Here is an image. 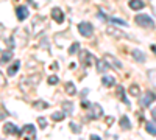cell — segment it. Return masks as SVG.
<instances>
[{
    "instance_id": "6da1fadb",
    "label": "cell",
    "mask_w": 156,
    "mask_h": 140,
    "mask_svg": "<svg viewBox=\"0 0 156 140\" xmlns=\"http://www.w3.org/2000/svg\"><path fill=\"white\" fill-rule=\"evenodd\" d=\"M39 81H41V75H31V76H23V78L20 80L19 83V87L22 89L23 92L30 90L31 87H36L39 84Z\"/></svg>"
},
{
    "instance_id": "7a4b0ae2",
    "label": "cell",
    "mask_w": 156,
    "mask_h": 140,
    "mask_svg": "<svg viewBox=\"0 0 156 140\" xmlns=\"http://www.w3.org/2000/svg\"><path fill=\"white\" fill-rule=\"evenodd\" d=\"M80 62H81L83 66H86V67H90V66L97 64V59H95L94 55H90L87 50H81V53H80Z\"/></svg>"
},
{
    "instance_id": "3957f363",
    "label": "cell",
    "mask_w": 156,
    "mask_h": 140,
    "mask_svg": "<svg viewBox=\"0 0 156 140\" xmlns=\"http://www.w3.org/2000/svg\"><path fill=\"white\" fill-rule=\"evenodd\" d=\"M134 20H136V23L139 25V27H144V28H153L154 27L153 19L147 14H137Z\"/></svg>"
},
{
    "instance_id": "277c9868",
    "label": "cell",
    "mask_w": 156,
    "mask_h": 140,
    "mask_svg": "<svg viewBox=\"0 0 156 140\" xmlns=\"http://www.w3.org/2000/svg\"><path fill=\"white\" fill-rule=\"evenodd\" d=\"M103 59H105L106 62H108V66L111 67V69H114V70H122V62L117 59L115 56H112V55H109V53H106V55H103Z\"/></svg>"
},
{
    "instance_id": "5b68a950",
    "label": "cell",
    "mask_w": 156,
    "mask_h": 140,
    "mask_svg": "<svg viewBox=\"0 0 156 140\" xmlns=\"http://www.w3.org/2000/svg\"><path fill=\"white\" fill-rule=\"evenodd\" d=\"M153 101H156V95L151 92V90H147L145 94H144V97L140 98V101H139V104L142 106V108H148Z\"/></svg>"
},
{
    "instance_id": "8992f818",
    "label": "cell",
    "mask_w": 156,
    "mask_h": 140,
    "mask_svg": "<svg viewBox=\"0 0 156 140\" xmlns=\"http://www.w3.org/2000/svg\"><path fill=\"white\" fill-rule=\"evenodd\" d=\"M78 31H80L81 36L89 37V36H92V33H94V27L89 22H81L80 25H78Z\"/></svg>"
},
{
    "instance_id": "52a82bcc",
    "label": "cell",
    "mask_w": 156,
    "mask_h": 140,
    "mask_svg": "<svg viewBox=\"0 0 156 140\" xmlns=\"http://www.w3.org/2000/svg\"><path fill=\"white\" fill-rule=\"evenodd\" d=\"M106 34H108V36H111V37H115V39H119V37L125 39V37H128L122 30H119L117 27H106Z\"/></svg>"
},
{
    "instance_id": "ba28073f",
    "label": "cell",
    "mask_w": 156,
    "mask_h": 140,
    "mask_svg": "<svg viewBox=\"0 0 156 140\" xmlns=\"http://www.w3.org/2000/svg\"><path fill=\"white\" fill-rule=\"evenodd\" d=\"M20 137H27V138H34L36 137V129L33 125H25L22 131H20Z\"/></svg>"
},
{
    "instance_id": "9c48e42d",
    "label": "cell",
    "mask_w": 156,
    "mask_h": 140,
    "mask_svg": "<svg viewBox=\"0 0 156 140\" xmlns=\"http://www.w3.org/2000/svg\"><path fill=\"white\" fill-rule=\"evenodd\" d=\"M20 131H22V129H19L17 126H14L12 123H6V125L3 126V132H5L6 135H17V137H20Z\"/></svg>"
},
{
    "instance_id": "30bf717a",
    "label": "cell",
    "mask_w": 156,
    "mask_h": 140,
    "mask_svg": "<svg viewBox=\"0 0 156 140\" xmlns=\"http://www.w3.org/2000/svg\"><path fill=\"white\" fill-rule=\"evenodd\" d=\"M90 108H92V114H90V118H94V120H98L101 115H103V108L98 104V103H94V104H90Z\"/></svg>"
},
{
    "instance_id": "8fae6325",
    "label": "cell",
    "mask_w": 156,
    "mask_h": 140,
    "mask_svg": "<svg viewBox=\"0 0 156 140\" xmlns=\"http://www.w3.org/2000/svg\"><path fill=\"white\" fill-rule=\"evenodd\" d=\"M16 14H17V19L19 20H25L28 17V8L27 6H17V9H16Z\"/></svg>"
},
{
    "instance_id": "7c38bea8",
    "label": "cell",
    "mask_w": 156,
    "mask_h": 140,
    "mask_svg": "<svg viewBox=\"0 0 156 140\" xmlns=\"http://www.w3.org/2000/svg\"><path fill=\"white\" fill-rule=\"evenodd\" d=\"M51 17H53V20H56L58 23L64 22V14H62V11L59 8H53V9H51Z\"/></svg>"
},
{
    "instance_id": "4fadbf2b",
    "label": "cell",
    "mask_w": 156,
    "mask_h": 140,
    "mask_svg": "<svg viewBox=\"0 0 156 140\" xmlns=\"http://www.w3.org/2000/svg\"><path fill=\"white\" fill-rule=\"evenodd\" d=\"M128 5H129V8H131V9L139 11V9H142V8L145 6V2H144V0H129Z\"/></svg>"
},
{
    "instance_id": "5bb4252c",
    "label": "cell",
    "mask_w": 156,
    "mask_h": 140,
    "mask_svg": "<svg viewBox=\"0 0 156 140\" xmlns=\"http://www.w3.org/2000/svg\"><path fill=\"white\" fill-rule=\"evenodd\" d=\"M101 83L105 84L106 87H112L115 84V80H114V76H109V75H105V76H101Z\"/></svg>"
},
{
    "instance_id": "9a60e30c",
    "label": "cell",
    "mask_w": 156,
    "mask_h": 140,
    "mask_svg": "<svg viewBox=\"0 0 156 140\" xmlns=\"http://www.w3.org/2000/svg\"><path fill=\"white\" fill-rule=\"evenodd\" d=\"M131 56H133L137 62H144V61H145V55L142 53L140 50H133V52H131Z\"/></svg>"
},
{
    "instance_id": "2e32d148",
    "label": "cell",
    "mask_w": 156,
    "mask_h": 140,
    "mask_svg": "<svg viewBox=\"0 0 156 140\" xmlns=\"http://www.w3.org/2000/svg\"><path fill=\"white\" fill-rule=\"evenodd\" d=\"M19 69H20V61H14V64L8 69V75H9V76H14Z\"/></svg>"
},
{
    "instance_id": "e0dca14e",
    "label": "cell",
    "mask_w": 156,
    "mask_h": 140,
    "mask_svg": "<svg viewBox=\"0 0 156 140\" xmlns=\"http://www.w3.org/2000/svg\"><path fill=\"white\" fill-rule=\"evenodd\" d=\"M64 89H66V94H69L70 97H73L76 94V89H75L73 83H66V84H64Z\"/></svg>"
},
{
    "instance_id": "ac0fdd59",
    "label": "cell",
    "mask_w": 156,
    "mask_h": 140,
    "mask_svg": "<svg viewBox=\"0 0 156 140\" xmlns=\"http://www.w3.org/2000/svg\"><path fill=\"white\" fill-rule=\"evenodd\" d=\"M128 92H129V95H131V97H139L140 95V89H139L137 84H131V86H129V89H128Z\"/></svg>"
},
{
    "instance_id": "d6986e66",
    "label": "cell",
    "mask_w": 156,
    "mask_h": 140,
    "mask_svg": "<svg viewBox=\"0 0 156 140\" xmlns=\"http://www.w3.org/2000/svg\"><path fill=\"white\" fill-rule=\"evenodd\" d=\"M120 126H122V129H125V131H128L129 128H131V123H129V120H128V117L126 115H122V118H120Z\"/></svg>"
},
{
    "instance_id": "ffe728a7",
    "label": "cell",
    "mask_w": 156,
    "mask_h": 140,
    "mask_svg": "<svg viewBox=\"0 0 156 140\" xmlns=\"http://www.w3.org/2000/svg\"><path fill=\"white\" fill-rule=\"evenodd\" d=\"M11 58H12V52H11V50H3V52H2V64H6Z\"/></svg>"
},
{
    "instance_id": "44dd1931",
    "label": "cell",
    "mask_w": 156,
    "mask_h": 140,
    "mask_svg": "<svg viewBox=\"0 0 156 140\" xmlns=\"http://www.w3.org/2000/svg\"><path fill=\"white\" fill-rule=\"evenodd\" d=\"M117 95L120 97V100L123 101L125 104H129V101H128V98L125 97V90H123V87H122V86H119V87H117Z\"/></svg>"
},
{
    "instance_id": "7402d4cb",
    "label": "cell",
    "mask_w": 156,
    "mask_h": 140,
    "mask_svg": "<svg viewBox=\"0 0 156 140\" xmlns=\"http://www.w3.org/2000/svg\"><path fill=\"white\" fill-rule=\"evenodd\" d=\"M97 70L98 72H105L106 69H109V66H108V62L105 61V59H103V61H97Z\"/></svg>"
},
{
    "instance_id": "603a6c76",
    "label": "cell",
    "mask_w": 156,
    "mask_h": 140,
    "mask_svg": "<svg viewBox=\"0 0 156 140\" xmlns=\"http://www.w3.org/2000/svg\"><path fill=\"white\" fill-rule=\"evenodd\" d=\"M147 76H148V80L151 81V84L156 87V69H150L147 72Z\"/></svg>"
},
{
    "instance_id": "cb8c5ba5",
    "label": "cell",
    "mask_w": 156,
    "mask_h": 140,
    "mask_svg": "<svg viewBox=\"0 0 156 140\" xmlns=\"http://www.w3.org/2000/svg\"><path fill=\"white\" fill-rule=\"evenodd\" d=\"M145 129H147V132H148V134H151V135H156V126H154V123H150V121H147V123H145Z\"/></svg>"
},
{
    "instance_id": "d4e9b609",
    "label": "cell",
    "mask_w": 156,
    "mask_h": 140,
    "mask_svg": "<svg viewBox=\"0 0 156 140\" xmlns=\"http://www.w3.org/2000/svg\"><path fill=\"white\" fill-rule=\"evenodd\" d=\"M64 117H66V114H64V112H55V114H51V120H53V121H62Z\"/></svg>"
},
{
    "instance_id": "484cf974",
    "label": "cell",
    "mask_w": 156,
    "mask_h": 140,
    "mask_svg": "<svg viewBox=\"0 0 156 140\" xmlns=\"http://www.w3.org/2000/svg\"><path fill=\"white\" fill-rule=\"evenodd\" d=\"M33 106L36 109H47L48 108V103H45V101H42V100H37V101H34V103H33Z\"/></svg>"
},
{
    "instance_id": "4316f807",
    "label": "cell",
    "mask_w": 156,
    "mask_h": 140,
    "mask_svg": "<svg viewBox=\"0 0 156 140\" xmlns=\"http://www.w3.org/2000/svg\"><path fill=\"white\" fill-rule=\"evenodd\" d=\"M62 109L66 111L67 114H72L73 112V104L70 103V101H69V103H67V101H64V103H62Z\"/></svg>"
},
{
    "instance_id": "83f0119b",
    "label": "cell",
    "mask_w": 156,
    "mask_h": 140,
    "mask_svg": "<svg viewBox=\"0 0 156 140\" xmlns=\"http://www.w3.org/2000/svg\"><path fill=\"white\" fill-rule=\"evenodd\" d=\"M78 50H80V44H78V42H73V44L70 45V48H69V55H75Z\"/></svg>"
},
{
    "instance_id": "f1b7e54d",
    "label": "cell",
    "mask_w": 156,
    "mask_h": 140,
    "mask_svg": "<svg viewBox=\"0 0 156 140\" xmlns=\"http://www.w3.org/2000/svg\"><path fill=\"white\" fill-rule=\"evenodd\" d=\"M69 126H70V129H72L75 134H80V132H81V128H78V125H76V123L72 121V123H69Z\"/></svg>"
},
{
    "instance_id": "f546056e",
    "label": "cell",
    "mask_w": 156,
    "mask_h": 140,
    "mask_svg": "<svg viewBox=\"0 0 156 140\" xmlns=\"http://www.w3.org/2000/svg\"><path fill=\"white\" fill-rule=\"evenodd\" d=\"M58 81H59L58 76H55V75L48 76V84H58Z\"/></svg>"
},
{
    "instance_id": "4dcf8cb0",
    "label": "cell",
    "mask_w": 156,
    "mask_h": 140,
    "mask_svg": "<svg viewBox=\"0 0 156 140\" xmlns=\"http://www.w3.org/2000/svg\"><path fill=\"white\" fill-rule=\"evenodd\" d=\"M37 123L41 125V128H42V129L47 128V120H45L44 117H39V118H37Z\"/></svg>"
},
{
    "instance_id": "1f68e13d",
    "label": "cell",
    "mask_w": 156,
    "mask_h": 140,
    "mask_svg": "<svg viewBox=\"0 0 156 140\" xmlns=\"http://www.w3.org/2000/svg\"><path fill=\"white\" fill-rule=\"evenodd\" d=\"M111 22H112V23H117V25H122V27H125V25H126V22H123V20H120V19H117V17H112Z\"/></svg>"
},
{
    "instance_id": "d6a6232c",
    "label": "cell",
    "mask_w": 156,
    "mask_h": 140,
    "mask_svg": "<svg viewBox=\"0 0 156 140\" xmlns=\"http://www.w3.org/2000/svg\"><path fill=\"white\" fill-rule=\"evenodd\" d=\"M5 115H8V112L5 111V106L2 104V115H0V118H2V120H3V118H5Z\"/></svg>"
},
{
    "instance_id": "836d02e7",
    "label": "cell",
    "mask_w": 156,
    "mask_h": 140,
    "mask_svg": "<svg viewBox=\"0 0 156 140\" xmlns=\"http://www.w3.org/2000/svg\"><path fill=\"white\" fill-rule=\"evenodd\" d=\"M151 117H153V120L156 121V108H154V109L151 111Z\"/></svg>"
},
{
    "instance_id": "e575fe53",
    "label": "cell",
    "mask_w": 156,
    "mask_h": 140,
    "mask_svg": "<svg viewBox=\"0 0 156 140\" xmlns=\"http://www.w3.org/2000/svg\"><path fill=\"white\" fill-rule=\"evenodd\" d=\"M90 138H92V140H101V138H100L98 135H94V134H92V135H90Z\"/></svg>"
},
{
    "instance_id": "d590c367",
    "label": "cell",
    "mask_w": 156,
    "mask_h": 140,
    "mask_svg": "<svg viewBox=\"0 0 156 140\" xmlns=\"http://www.w3.org/2000/svg\"><path fill=\"white\" fill-rule=\"evenodd\" d=\"M106 121H108V125H112V121H114V118H112V117H108V120H106Z\"/></svg>"
},
{
    "instance_id": "8d00e7d4",
    "label": "cell",
    "mask_w": 156,
    "mask_h": 140,
    "mask_svg": "<svg viewBox=\"0 0 156 140\" xmlns=\"http://www.w3.org/2000/svg\"><path fill=\"white\" fill-rule=\"evenodd\" d=\"M151 50H153V53L156 55V47H154V45H151Z\"/></svg>"
}]
</instances>
